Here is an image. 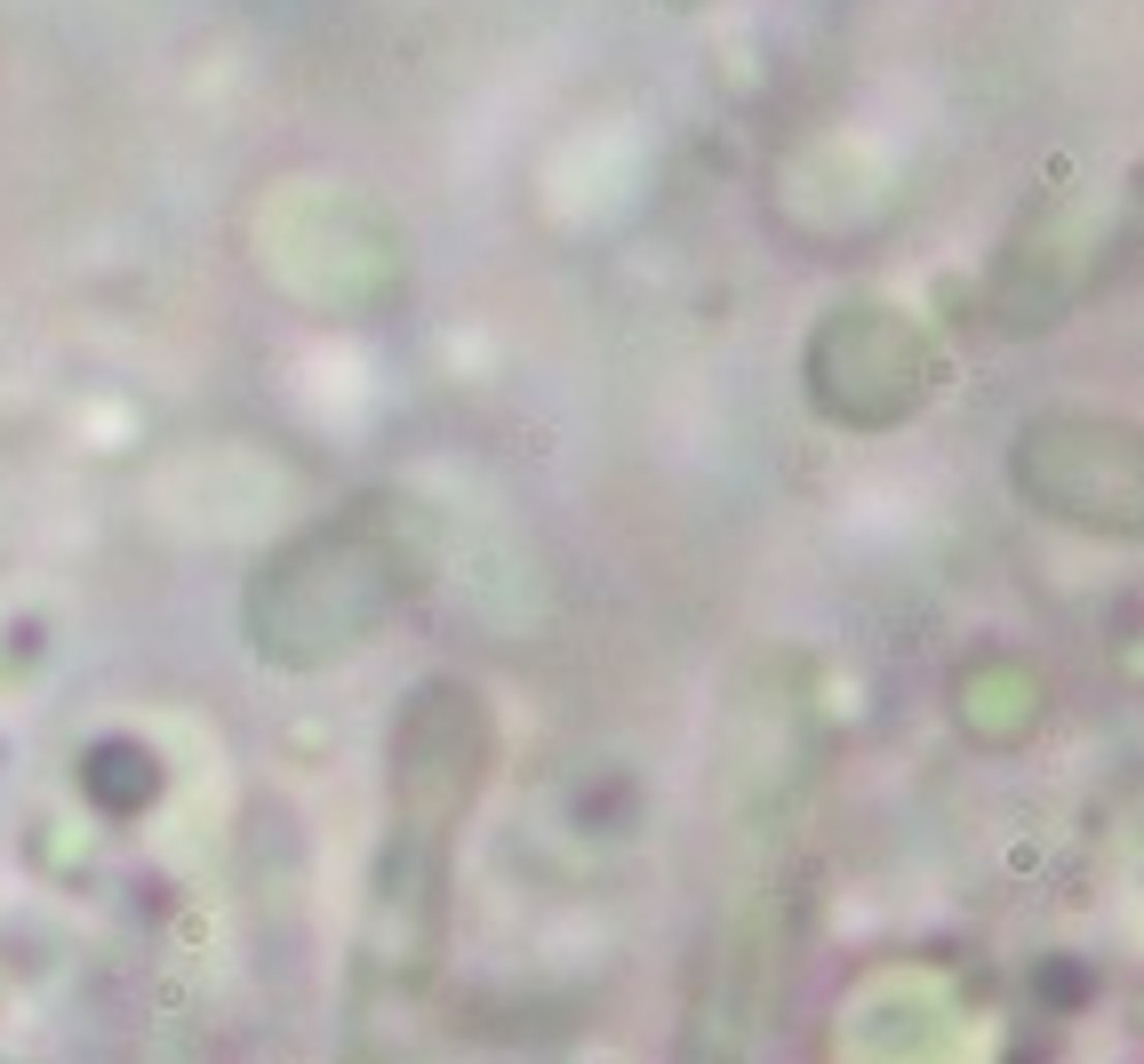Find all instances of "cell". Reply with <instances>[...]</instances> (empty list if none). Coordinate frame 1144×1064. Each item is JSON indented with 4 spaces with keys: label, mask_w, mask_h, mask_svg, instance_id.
<instances>
[{
    "label": "cell",
    "mask_w": 1144,
    "mask_h": 1064,
    "mask_svg": "<svg viewBox=\"0 0 1144 1064\" xmlns=\"http://www.w3.org/2000/svg\"><path fill=\"white\" fill-rule=\"evenodd\" d=\"M496 768V712L473 680H424L385 736V841L361 912V984L424 993L449 929L456 832Z\"/></svg>",
    "instance_id": "6da1fadb"
},
{
    "label": "cell",
    "mask_w": 1144,
    "mask_h": 1064,
    "mask_svg": "<svg viewBox=\"0 0 1144 1064\" xmlns=\"http://www.w3.org/2000/svg\"><path fill=\"white\" fill-rule=\"evenodd\" d=\"M409 601V552L377 513H336L297 528L248 577V640L280 672H321L353 657Z\"/></svg>",
    "instance_id": "7a4b0ae2"
},
{
    "label": "cell",
    "mask_w": 1144,
    "mask_h": 1064,
    "mask_svg": "<svg viewBox=\"0 0 1144 1064\" xmlns=\"http://www.w3.org/2000/svg\"><path fill=\"white\" fill-rule=\"evenodd\" d=\"M1008 481L1041 520L1105 545H1144V417L1041 408L1008 440Z\"/></svg>",
    "instance_id": "3957f363"
},
{
    "label": "cell",
    "mask_w": 1144,
    "mask_h": 1064,
    "mask_svg": "<svg viewBox=\"0 0 1144 1064\" xmlns=\"http://www.w3.org/2000/svg\"><path fill=\"white\" fill-rule=\"evenodd\" d=\"M801 385H809L816 417H833L848 432H897L904 417L929 408L936 361L929 336L880 297H848L816 321L809 353H801Z\"/></svg>",
    "instance_id": "277c9868"
},
{
    "label": "cell",
    "mask_w": 1144,
    "mask_h": 1064,
    "mask_svg": "<svg viewBox=\"0 0 1144 1064\" xmlns=\"http://www.w3.org/2000/svg\"><path fill=\"white\" fill-rule=\"evenodd\" d=\"M769 976H777V912H769V896H728L704 929V952H696L672 1064H753L760 1016H769Z\"/></svg>",
    "instance_id": "5b68a950"
},
{
    "label": "cell",
    "mask_w": 1144,
    "mask_h": 1064,
    "mask_svg": "<svg viewBox=\"0 0 1144 1064\" xmlns=\"http://www.w3.org/2000/svg\"><path fill=\"white\" fill-rule=\"evenodd\" d=\"M953 712H961V729L976 744H1017L1041 721V680H1032L1024 657H976L953 680Z\"/></svg>",
    "instance_id": "8992f818"
}]
</instances>
